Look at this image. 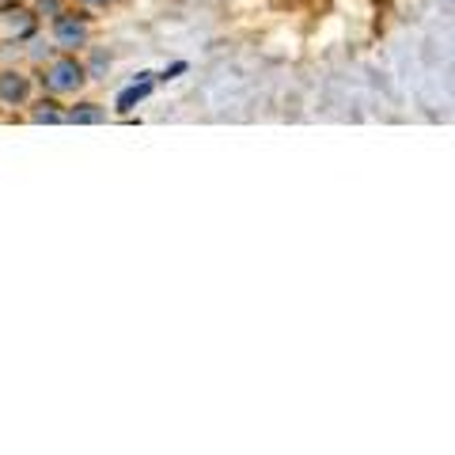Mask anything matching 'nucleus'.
<instances>
[{"instance_id":"1","label":"nucleus","mask_w":455,"mask_h":455,"mask_svg":"<svg viewBox=\"0 0 455 455\" xmlns=\"http://www.w3.org/2000/svg\"><path fill=\"white\" fill-rule=\"evenodd\" d=\"M46 92H53V95H68V92H76L80 84H84V65L80 61H73V57H61V61H53L50 68H46Z\"/></svg>"},{"instance_id":"5","label":"nucleus","mask_w":455,"mask_h":455,"mask_svg":"<svg viewBox=\"0 0 455 455\" xmlns=\"http://www.w3.org/2000/svg\"><path fill=\"white\" fill-rule=\"evenodd\" d=\"M4 27H8V31H20V35H27V31H31V16H27L23 8H16V12H4Z\"/></svg>"},{"instance_id":"3","label":"nucleus","mask_w":455,"mask_h":455,"mask_svg":"<svg viewBox=\"0 0 455 455\" xmlns=\"http://www.w3.org/2000/svg\"><path fill=\"white\" fill-rule=\"evenodd\" d=\"M27 92H31L27 76H20V73L0 76V99H4V103H27Z\"/></svg>"},{"instance_id":"7","label":"nucleus","mask_w":455,"mask_h":455,"mask_svg":"<svg viewBox=\"0 0 455 455\" xmlns=\"http://www.w3.org/2000/svg\"><path fill=\"white\" fill-rule=\"evenodd\" d=\"M35 122H61V114H57V110H38Z\"/></svg>"},{"instance_id":"8","label":"nucleus","mask_w":455,"mask_h":455,"mask_svg":"<svg viewBox=\"0 0 455 455\" xmlns=\"http://www.w3.org/2000/svg\"><path fill=\"white\" fill-rule=\"evenodd\" d=\"M80 4H107V0H80Z\"/></svg>"},{"instance_id":"6","label":"nucleus","mask_w":455,"mask_h":455,"mask_svg":"<svg viewBox=\"0 0 455 455\" xmlns=\"http://www.w3.org/2000/svg\"><path fill=\"white\" fill-rule=\"evenodd\" d=\"M73 122H103V110H92V107H84V110H73L68 114Z\"/></svg>"},{"instance_id":"4","label":"nucleus","mask_w":455,"mask_h":455,"mask_svg":"<svg viewBox=\"0 0 455 455\" xmlns=\"http://www.w3.org/2000/svg\"><path fill=\"white\" fill-rule=\"evenodd\" d=\"M145 95H148V80H145V84H137V88H130V92H122V95H118V110H133Z\"/></svg>"},{"instance_id":"2","label":"nucleus","mask_w":455,"mask_h":455,"mask_svg":"<svg viewBox=\"0 0 455 455\" xmlns=\"http://www.w3.org/2000/svg\"><path fill=\"white\" fill-rule=\"evenodd\" d=\"M53 38H57V46H65V50H76L88 42V23L76 20V16H57L53 23Z\"/></svg>"}]
</instances>
